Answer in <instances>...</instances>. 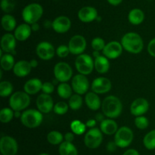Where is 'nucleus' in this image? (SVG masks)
<instances>
[{
  "instance_id": "obj_1",
  "label": "nucleus",
  "mask_w": 155,
  "mask_h": 155,
  "mask_svg": "<svg viewBox=\"0 0 155 155\" xmlns=\"http://www.w3.org/2000/svg\"><path fill=\"white\" fill-rule=\"evenodd\" d=\"M101 109L104 115L109 119L119 116L123 109L122 103L118 97L110 95L105 97L101 103Z\"/></svg>"
},
{
  "instance_id": "obj_2",
  "label": "nucleus",
  "mask_w": 155,
  "mask_h": 155,
  "mask_svg": "<svg viewBox=\"0 0 155 155\" xmlns=\"http://www.w3.org/2000/svg\"><path fill=\"white\" fill-rule=\"evenodd\" d=\"M121 44L124 50L134 54L141 53L144 47V43L141 36L134 32L126 33L123 36Z\"/></svg>"
},
{
  "instance_id": "obj_3",
  "label": "nucleus",
  "mask_w": 155,
  "mask_h": 155,
  "mask_svg": "<svg viewBox=\"0 0 155 155\" xmlns=\"http://www.w3.org/2000/svg\"><path fill=\"white\" fill-rule=\"evenodd\" d=\"M43 14V9L37 3H31L27 5L22 11V18L25 23L33 24L36 23Z\"/></svg>"
},
{
  "instance_id": "obj_4",
  "label": "nucleus",
  "mask_w": 155,
  "mask_h": 155,
  "mask_svg": "<svg viewBox=\"0 0 155 155\" xmlns=\"http://www.w3.org/2000/svg\"><path fill=\"white\" fill-rule=\"evenodd\" d=\"M43 116L39 110L30 109H27L21 113V121L24 126L29 129H35L42 123Z\"/></svg>"
},
{
  "instance_id": "obj_5",
  "label": "nucleus",
  "mask_w": 155,
  "mask_h": 155,
  "mask_svg": "<svg viewBox=\"0 0 155 155\" xmlns=\"http://www.w3.org/2000/svg\"><path fill=\"white\" fill-rule=\"evenodd\" d=\"M30 103V97L25 91H17L11 95L9 106L14 111H21L28 107Z\"/></svg>"
},
{
  "instance_id": "obj_6",
  "label": "nucleus",
  "mask_w": 155,
  "mask_h": 155,
  "mask_svg": "<svg viewBox=\"0 0 155 155\" xmlns=\"http://www.w3.org/2000/svg\"><path fill=\"white\" fill-rule=\"evenodd\" d=\"M133 132L131 129L127 126L120 128L115 133L114 142L119 147H127L131 144L133 140Z\"/></svg>"
},
{
  "instance_id": "obj_7",
  "label": "nucleus",
  "mask_w": 155,
  "mask_h": 155,
  "mask_svg": "<svg viewBox=\"0 0 155 155\" xmlns=\"http://www.w3.org/2000/svg\"><path fill=\"white\" fill-rule=\"evenodd\" d=\"M76 68L80 74L87 75L92 73L95 68L92 57L87 54H80L77 56L75 61Z\"/></svg>"
},
{
  "instance_id": "obj_8",
  "label": "nucleus",
  "mask_w": 155,
  "mask_h": 155,
  "mask_svg": "<svg viewBox=\"0 0 155 155\" xmlns=\"http://www.w3.org/2000/svg\"><path fill=\"white\" fill-rule=\"evenodd\" d=\"M102 140V132L97 128H92L86 132L84 138V143L89 148L95 149L101 145Z\"/></svg>"
},
{
  "instance_id": "obj_9",
  "label": "nucleus",
  "mask_w": 155,
  "mask_h": 155,
  "mask_svg": "<svg viewBox=\"0 0 155 155\" xmlns=\"http://www.w3.org/2000/svg\"><path fill=\"white\" fill-rule=\"evenodd\" d=\"M18 145L16 140L12 137L5 135L0 140V151L2 155H16Z\"/></svg>"
},
{
  "instance_id": "obj_10",
  "label": "nucleus",
  "mask_w": 155,
  "mask_h": 155,
  "mask_svg": "<svg viewBox=\"0 0 155 155\" xmlns=\"http://www.w3.org/2000/svg\"><path fill=\"white\" fill-rule=\"evenodd\" d=\"M54 74L59 82H67L72 78L73 70L69 64L61 62L54 65Z\"/></svg>"
},
{
  "instance_id": "obj_11",
  "label": "nucleus",
  "mask_w": 155,
  "mask_h": 155,
  "mask_svg": "<svg viewBox=\"0 0 155 155\" xmlns=\"http://www.w3.org/2000/svg\"><path fill=\"white\" fill-rule=\"evenodd\" d=\"M71 53L74 55L83 54L86 48V40L82 35H75L71 38L68 43Z\"/></svg>"
},
{
  "instance_id": "obj_12",
  "label": "nucleus",
  "mask_w": 155,
  "mask_h": 155,
  "mask_svg": "<svg viewBox=\"0 0 155 155\" xmlns=\"http://www.w3.org/2000/svg\"><path fill=\"white\" fill-rule=\"evenodd\" d=\"M72 88L77 94L82 95L86 94L89 88V82L86 75L78 74L72 79Z\"/></svg>"
},
{
  "instance_id": "obj_13",
  "label": "nucleus",
  "mask_w": 155,
  "mask_h": 155,
  "mask_svg": "<svg viewBox=\"0 0 155 155\" xmlns=\"http://www.w3.org/2000/svg\"><path fill=\"white\" fill-rule=\"evenodd\" d=\"M36 54L42 60H50L54 56V48L50 43L43 41L39 43L36 46Z\"/></svg>"
},
{
  "instance_id": "obj_14",
  "label": "nucleus",
  "mask_w": 155,
  "mask_h": 155,
  "mask_svg": "<svg viewBox=\"0 0 155 155\" xmlns=\"http://www.w3.org/2000/svg\"><path fill=\"white\" fill-rule=\"evenodd\" d=\"M123 52V46L117 41H111L106 44L103 50V54L110 59H114L119 57Z\"/></svg>"
},
{
  "instance_id": "obj_15",
  "label": "nucleus",
  "mask_w": 155,
  "mask_h": 155,
  "mask_svg": "<svg viewBox=\"0 0 155 155\" xmlns=\"http://www.w3.org/2000/svg\"><path fill=\"white\" fill-rule=\"evenodd\" d=\"M36 106L42 113H48L54 109L53 100L49 94H42L36 99Z\"/></svg>"
},
{
  "instance_id": "obj_16",
  "label": "nucleus",
  "mask_w": 155,
  "mask_h": 155,
  "mask_svg": "<svg viewBox=\"0 0 155 155\" xmlns=\"http://www.w3.org/2000/svg\"><path fill=\"white\" fill-rule=\"evenodd\" d=\"M111 82L107 78L99 77L95 78L92 83V90L93 92L98 94H105L111 89Z\"/></svg>"
},
{
  "instance_id": "obj_17",
  "label": "nucleus",
  "mask_w": 155,
  "mask_h": 155,
  "mask_svg": "<svg viewBox=\"0 0 155 155\" xmlns=\"http://www.w3.org/2000/svg\"><path fill=\"white\" fill-rule=\"evenodd\" d=\"M149 109V103L145 98H138L132 103L130 106V112L135 116L143 115Z\"/></svg>"
},
{
  "instance_id": "obj_18",
  "label": "nucleus",
  "mask_w": 155,
  "mask_h": 155,
  "mask_svg": "<svg viewBox=\"0 0 155 155\" xmlns=\"http://www.w3.org/2000/svg\"><path fill=\"white\" fill-rule=\"evenodd\" d=\"M16 47V38L12 33H5L1 40V50L6 53L15 54Z\"/></svg>"
},
{
  "instance_id": "obj_19",
  "label": "nucleus",
  "mask_w": 155,
  "mask_h": 155,
  "mask_svg": "<svg viewBox=\"0 0 155 155\" xmlns=\"http://www.w3.org/2000/svg\"><path fill=\"white\" fill-rule=\"evenodd\" d=\"M71 27V21L67 16H58L52 21V29L59 33H66Z\"/></svg>"
},
{
  "instance_id": "obj_20",
  "label": "nucleus",
  "mask_w": 155,
  "mask_h": 155,
  "mask_svg": "<svg viewBox=\"0 0 155 155\" xmlns=\"http://www.w3.org/2000/svg\"><path fill=\"white\" fill-rule=\"evenodd\" d=\"M78 18L82 22H92L98 18V12L94 7L85 6L78 12Z\"/></svg>"
},
{
  "instance_id": "obj_21",
  "label": "nucleus",
  "mask_w": 155,
  "mask_h": 155,
  "mask_svg": "<svg viewBox=\"0 0 155 155\" xmlns=\"http://www.w3.org/2000/svg\"><path fill=\"white\" fill-rule=\"evenodd\" d=\"M32 69L30 62L25 60H21L15 63L13 68V71L16 76L19 78L25 77L28 75Z\"/></svg>"
},
{
  "instance_id": "obj_22",
  "label": "nucleus",
  "mask_w": 155,
  "mask_h": 155,
  "mask_svg": "<svg viewBox=\"0 0 155 155\" xmlns=\"http://www.w3.org/2000/svg\"><path fill=\"white\" fill-rule=\"evenodd\" d=\"M31 26L27 23H24V24H20L18 27H16L14 35L18 40L24 41L30 37L31 35Z\"/></svg>"
},
{
  "instance_id": "obj_23",
  "label": "nucleus",
  "mask_w": 155,
  "mask_h": 155,
  "mask_svg": "<svg viewBox=\"0 0 155 155\" xmlns=\"http://www.w3.org/2000/svg\"><path fill=\"white\" fill-rule=\"evenodd\" d=\"M42 83L39 79L32 78L27 81L24 86V90L29 95L37 94L42 90Z\"/></svg>"
},
{
  "instance_id": "obj_24",
  "label": "nucleus",
  "mask_w": 155,
  "mask_h": 155,
  "mask_svg": "<svg viewBox=\"0 0 155 155\" xmlns=\"http://www.w3.org/2000/svg\"><path fill=\"white\" fill-rule=\"evenodd\" d=\"M101 131L105 135H114L118 130V126L116 122L112 119H106L101 122L100 124Z\"/></svg>"
},
{
  "instance_id": "obj_25",
  "label": "nucleus",
  "mask_w": 155,
  "mask_h": 155,
  "mask_svg": "<svg viewBox=\"0 0 155 155\" xmlns=\"http://www.w3.org/2000/svg\"><path fill=\"white\" fill-rule=\"evenodd\" d=\"M85 101L88 107L92 110H97L101 106V102L98 94L95 92H89L85 97Z\"/></svg>"
},
{
  "instance_id": "obj_26",
  "label": "nucleus",
  "mask_w": 155,
  "mask_h": 155,
  "mask_svg": "<svg viewBox=\"0 0 155 155\" xmlns=\"http://www.w3.org/2000/svg\"><path fill=\"white\" fill-rule=\"evenodd\" d=\"M94 65H95V70L101 74H104L110 68V62L107 58L104 56H100L95 58Z\"/></svg>"
},
{
  "instance_id": "obj_27",
  "label": "nucleus",
  "mask_w": 155,
  "mask_h": 155,
  "mask_svg": "<svg viewBox=\"0 0 155 155\" xmlns=\"http://www.w3.org/2000/svg\"><path fill=\"white\" fill-rule=\"evenodd\" d=\"M128 19L133 25H139L143 22L145 19V14L141 9H133L129 13Z\"/></svg>"
},
{
  "instance_id": "obj_28",
  "label": "nucleus",
  "mask_w": 155,
  "mask_h": 155,
  "mask_svg": "<svg viewBox=\"0 0 155 155\" xmlns=\"http://www.w3.org/2000/svg\"><path fill=\"white\" fill-rule=\"evenodd\" d=\"M58 152L60 155H78V150L76 146L72 142L68 141H63L60 144Z\"/></svg>"
},
{
  "instance_id": "obj_29",
  "label": "nucleus",
  "mask_w": 155,
  "mask_h": 155,
  "mask_svg": "<svg viewBox=\"0 0 155 155\" xmlns=\"http://www.w3.org/2000/svg\"><path fill=\"white\" fill-rule=\"evenodd\" d=\"M2 26L6 31H12L16 29V20L12 15L6 14L2 18Z\"/></svg>"
},
{
  "instance_id": "obj_30",
  "label": "nucleus",
  "mask_w": 155,
  "mask_h": 155,
  "mask_svg": "<svg viewBox=\"0 0 155 155\" xmlns=\"http://www.w3.org/2000/svg\"><path fill=\"white\" fill-rule=\"evenodd\" d=\"M15 59L12 54L5 53L1 56V67L5 71H10L15 66Z\"/></svg>"
},
{
  "instance_id": "obj_31",
  "label": "nucleus",
  "mask_w": 155,
  "mask_h": 155,
  "mask_svg": "<svg viewBox=\"0 0 155 155\" xmlns=\"http://www.w3.org/2000/svg\"><path fill=\"white\" fill-rule=\"evenodd\" d=\"M73 88L66 82H62L58 86V94L63 99H68L72 96Z\"/></svg>"
},
{
  "instance_id": "obj_32",
  "label": "nucleus",
  "mask_w": 155,
  "mask_h": 155,
  "mask_svg": "<svg viewBox=\"0 0 155 155\" xmlns=\"http://www.w3.org/2000/svg\"><path fill=\"white\" fill-rule=\"evenodd\" d=\"M64 136L58 131H51L47 135V141L53 145L61 144L63 142Z\"/></svg>"
},
{
  "instance_id": "obj_33",
  "label": "nucleus",
  "mask_w": 155,
  "mask_h": 155,
  "mask_svg": "<svg viewBox=\"0 0 155 155\" xmlns=\"http://www.w3.org/2000/svg\"><path fill=\"white\" fill-rule=\"evenodd\" d=\"M143 144L148 150L155 149V129L148 132L143 138Z\"/></svg>"
},
{
  "instance_id": "obj_34",
  "label": "nucleus",
  "mask_w": 155,
  "mask_h": 155,
  "mask_svg": "<svg viewBox=\"0 0 155 155\" xmlns=\"http://www.w3.org/2000/svg\"><path fill=\"white\" fill-rule=\"evenodd\" d=\"M68 105H69V107L73 110H77L80 109L83 105V99L81 96L78 94H73L69 98Z\"/></svg>"
},
{
  "instance_id": "obj_35",
  "label": "nucleus",
  "mask_w": 155,
  "mask_h": 155,
  "mask_svg": "<svg viewBox=\"0 0 155 155\" xmlns=\"http://www.w3.org/2000/svg\"><path fill=\"white\" fill-rule=\"evenodd\" d=\"M15 116V111L12 108H3L0 111V121L2 123H8L12 121Z\"/></svg>"
},
{
  "instance_id": "obj_36",
  "label": "nucleus",
  "mask_w": 155,
  "mask_h": 155,
  "mask_svg": "<svg viewBox=\"0 0 155 155\" xmlns=\"http://www.w3.org/2000/svg\"><path fill=\"white\" fill-rule=\"evenodd\" d=\"M86 125L80 120H74L71 123V129L73 133L76 135H81L86 132Z\"/></svg>"
},
{
  "instance_id": "obj_37",
  "label": "nucleus",
  "mask_w": 155,
  "mask_h": 155,
  "mask_svg": "<svg viewBox=\"0 0 155 155\" xmlns=\"http://www.w3.org/2000/svg\"><path fill=\"white\" fill-rule=\"evenodd\" d=\"M13 91V85L11 82L3 81L0 83V96L2 97H6L10 96Z\"/></svg>"
},
{
  "instance_id": "obj_38",
  "label": "nucleus",
  "mask_w": 155,
  "mask_h": 155,
  "mask_svg": "<svg viewBox=\"0 0 155 155\" xmlns=\"http://www.w3.org/2000/svg\"><path fill=\"white\" fill-rule=\"evenodd\" d=\"M16 5V0H2L1 8L5 13H10L15 9Z\"/></svg>"
},
{
  "instance_id": "obj_39",
  "label": "nucleus",
  "mask_w": 155,
  "mask_h": 155,
  "mask_svg": "<svg viewBox=\"0 0 155 155\" xmlns=\"http://www.w3.org/2000/svg\"><path fill=\"white\" fill-rule=\"evenodd\" d=\"M69 105L64 101H59L54 106V111L58 115H64L68 111Z\"/></svg>"
},
{
  "instance_id": "obj_40",
  "label": "nucleus",
  "mask_w": 155,
  "mask_h": 155,
  "mask_svg": "<svg viewBox=\"0 0 155 155\" xmlns=\"http://www.w3.org/2000/svg\"><path fill=\"white\" fill-rule=\"evenodd\" d=\"M135 125L138 129H145L149 125V122L147 117L144 115H139L136 116V118L135 119Z\"/></svg>"
},
{
  "instance_id": "obj_41",
  "label": "nucleus",
  "mask_w": 155,
  "mask_h": 155,
  "mask_svg": "<svg viewBox=\"0 0 155 155\" xmlns=\"http://www.w3.org/2000/svg\"><path fill=\"white\" fill-rule=\"evenodd\" d=\"M105 46L104 40L101 37H95L92 41V47L94 50L96 51H101L104 50Z\"/></svg>"
},
{
  "instance_id": "obj_42",
  "label": "nucleus",
  "mask_w": 155,
  "mask_h": 155,
  "mask_svg": "<svg viewBox=\"0 0 155 155\" xmlns=\"http://www.w3.org/2000/svg\"><path fill=\"white\" fill-rule=\"evenodd\" d=\"M69 53H71V52H70L68 46H67L65 45H61L56 50V54L60 58L67 57L69 55Z\"/></svg>"
},
{
  "instance_id": "obj_43",
  "label": "nucleus",
  "mask_w": 155,
  "mask_h": 155,
  "mask_svg": "<svg viewBox=\"0 0 155 155\" xmlns=\"http://www.w3.org/2000/svg\"><path fill=\"white\" fill-rule=\"evenodd\" d=\"M54 90V86L53 84V83H51V82H45V83L42 84V91L44 94H50L51 93H53Z\"/></svg>"
},
{
  "instance_id": "obj_44",
  "label": "nucleus",
  "mask_w": 155,
  "mask_h": 155,
  "mask_svg": "<svg viewBox=\"0 0 155 155\" xmlns=\"http://www.w3.org/2000/svg\"><path fill=\"white\" fill-rule=\"evenodd\" d=\"M148 52L151 56L155 57V38L151 40L148 45Z\"/></svg>"
},
{
  "instance_id": "obj_45",
  "label": "nucleus",
  "mask_w": 155,
  "mask_h": 155,
  "mask_svg": "<svg viewBox=\"0 0 155 155\" xmlns=\"http://www.w3.org/2000/svg\"><path fill=\"white\" fill-rule=\"evenodd\" d=\"M117 144L114 141H110V142L107 143V150L110 152H113L116 150L117 148Z\"/></svg>"
},
{
  "instance_id": "obj_46",
  "label": "nucleus",
  "mask_w": 155,
  "mask_h": 155,
  "mask_svg": "<svg viewBox=\"0 0 155 155\" xmlns=\"http://www.w3.org/2000/svg\"><path fill=\"white\" fill-rule=\"evenodd\" d=\"M74 133L72 132H67L64 135V138L65 141H68V142H72L74 139Z\"/></svg>"
},
{
  "instance_id": "obj_47",
  "label": "nucleus",
  "mask_w": 155,
  "mask_h": 155,
  "mask_svg": "<svg viewBox=\"0 0 155 155\" xmlns=\"http://www.w3.org/2000/svg\"><path fill=\"white\" fill-rule=\"evenodd\" d=\"M96 125V119H89L86 123V127H89L92 129L94 128Z\"/></svg>"
},
{
  "instance_id": "obj_48",
  "label": "nucleus",
  "mask_w": 155,
  "mask_h": 155,
  "mask_svg": "<svg viewBox=\"0 0 155 155\" xmlns=\"http://www.w3.org/2000/svg\"><path fill=\"white\" fill-rule=\"evenodd\" d=\"M123 155H140L138 150L136 149H129V150H126Z\"/></svg>"
},
{
  "instance_id": "obj_49",
  "label": "nucleus",
  "mask_w": 155,
  "mask_h": 155,
  "mask_svg": "<svg viewBox=\"0 0 155 155\" xmlns=\"http://www.w3.org/2000/svg\"><path fill=\"white\" fill-rule=\"evenodd\" d=\"M112 5H118L123 2V0H107Z\"/></svg>"
},
{
  "instance_id": "obj_50",
  "label": "nucleus",
  "mask_w": 155,
  "mask_h": 155,
  "mask_svg": "<svg viewBox=\"0 0 155 155\" xmlns=\"http://www.w3.org/2000/svg\"><path fill=\"white\" fill-rule=\"evenodd\" d=\"M31 29L33 31H37V30H39V24L37 22L31 24Z\"/></svg>"
},
{
  "instance_id": "obj_51",
  "label": "nucleus",
  "mask_w": 155,
  "mask_h": 155,
  "mask_svg": "<svg viewBox=\"0 0 155 155\" xmlns=\"http://www.w3.org/2000/svg\"><path fill=\"white\" fill-rule=\"evenodd\" d=\"M95 119H96L97 121H103V120H104V115L101 113H98L95 115Z\"/></svg>"
},
{
  "instance_id": "obj_52",
  "label": "nucleus",
  "mask_w": 155,
  "mask_h": 155,
  "mask_svg": "<svg viewBox=\"0 0 155 155\" xmlns=\"http://www.w3.org/2000/svg\"><path fill=\"white\" fill-rule=\"evenodd\" d=\"M30 65H31L32 68H36V67H37L38 65V62L36 60V59H32V60L30 62Z\"/></svg>"
},
{
  "instance_id": "obj_53",
  "label": "nucleus",
  "mask_w": 155,
  "mask_h": 155,
  "mask_svg": "<svg viewBox=\"0 0 155 155\" xmlns=\"http://www.w3.org/2000/svg\"><path fill=\"white\" fill-rule=\"evenodd\" d=\"M93 56H94V57H95V58L98 57V56H101V55H100L99 51H96V50H94Z\"/></svg>"
},
{
  "instance_id": "obj_54",
  "label": "nucleus",
  "mask_w": 155,
  "mask_h": 155,
  "mask_svg": "<svg viewBox=\"0 0 155 155\" xmlns=\"http://www.w3.org/2000/svg\"><path fill=\"white\" fill-rule=\"evenodd\" d=\"M21 114L20 112V111H15V117H21Z\"/></svg>"
},
{
  "instance_id": "obj_55",
  "label": "nucleus",
  "mask_w": 155,
  "mask_h": 155,
  "mask_svg": "<svg viewBox=\"0 0 155 155\" xmlns=\"http://www.w3.org/2000/svg\"><path fill=\"white\" fill-rule=\"evenodd\" d=\"M39 155H49L48 153H40Z\"/></svg>"
},
{
  "instance_id": "obj_56",
  "label": "nucleus",
  "mask_w": 155,
  "mask_h": 155,
  "mask_svg": "<svg viewBox=\"0 0 155 155\" xmlns=\"http://www.w3.org/2000/svg\"><path fill=\"white\" fill-rule=\"evenodd\" d=\"M1 155H2V154H1Z\"/></svg>"
}]
</instances>
